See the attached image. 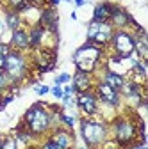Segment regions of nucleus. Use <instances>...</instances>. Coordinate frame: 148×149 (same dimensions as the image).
<instances>
[{
    "label": "nucleus",
    "instance_id": "nucleus-1",
    "mask_svg": "<svg viewBox=\"0 0 148 149\" xmlns=\"http://www.w3.org/2000/svg\"><path fill=\"white\" fill-rule=\"evenodd\" d=\"M25 124L32 135H41L50 128V114L41 103L32 105L25 114Z\"/></svg>",
    "mask_w": 148,
    "mask_h": 149
},
{
    "label": "nucleus",
    "instance_id": "nucleus-2",
    "mask_svg": "<svg viewBox=\"0 0 148 149\" xmlns=\"http://www.w3.org/2000/svg\"><path fill=\"white\" fill-rule=\"evenodd\" d=\"M100 48L97 45H84L80 46L75 53H73V62L77 66V71H84V73H91L95 69L98 59H100Z\"/></svg>",
    "mask_w": 148,
    "mask_h": 149
},
{
    "label": "nucleus",
    "instance_id": "nucleus-3",
    "mask_svg": "<svg viewBox=\"0 0 148 149\" xmlns=\"http://www.w3.org/2000/svg\"><path fill=\"white\" fill-rule=\"evenodd\" d=\"M80 133H82V139L87 146L95 147L105 140L107 128H105V124H102L98 121H82Z\"/></svg>",
    "mask_w": 148,
    "mask_h": 149
},
{
    "label": "nucleus",
    "instance_id": "nucleus-4",
    "mask_svg": "<svg viewBox=\"0 0 148 149\" xmlns=\"http://www.w3.org/2000/svg\"><path fill=\"white\" fill-rule=\"evenodd\" d=\"M25 69H27V64H25L23 55H20L18 52H9L6 64H4V69H2L6 73V77L11 80H20L25 74Z\"/></svg>",
    "mask_w": 148,
    "mask_h": 149
},
{
    "label": "nucleus",
    "instance_id": "nucleus-5",
    "mask_svg": "<svg viewBox=\"0 0 148 149\" xmlns=\"http://www.w3.org/2000/svg\"><path fill=\"white\" fill-rule=\"evenodd\" d=\"M113 37V27L107 22H91L87 27V39L91 45H105Z\"/></svg>",
    "mask_w": 148,
    "mask_h": 149
},
{
    "label": "nucleus",
    "instance_id": "nucleus-6",
    "mask_svg": "<svg viewBox=\"0 0 148 149\" xmlns=\"http://www.w3.org/2000/svg\"><path fill=\"white\" fill-rule=\"evenodd\" d=\"M113 46L118 53V57H130L132 52H134V37L130 34H127L123 30H118V32H113Z\"/></svg>",
    "mask_w": 148,
    "mask_h": 149
},
{
    "label": "nucleus",
    "instance_id": "nucleus-7",
    "mask_svg": "<svg viewBox=\"0 0 148 149\" xmlns=\"http://www.w3.org/2000/svg\"><path fill=\"white\" fill-rule=\"evenodd\" d=\"M114 135H116V140L118 144L121 146H127V144H130L132 139L136 137V128L130 121H127V119H118L114 123Z\"/></svg>",
    "mask_w": 148,
    "mask_h": 149
},
{
    "label": "nucleus",
    "instance_id": "nucleus-8",
    "mask_svg": "<svg viewBox=\"0 0 148 149\" xmlns=\"http://www.w3.org/2000/svg\"><path fill=\"white\" fill-rule=\"evenodd\" d=\"M77 105L89 116L97 114V96L93 94V92H89V91L80 92L79 98H77Z\"/></svg>",
    "mask_w": 148,
    "mask_h": 149
},
{
    "label": "nucleus",
    "instance_id": "nucleus-9",
    "mask_svg": "<svg viewBox=\"0 0 148 149\" xmlns=\"http://www.w3.org/2000/svg\"><path fill=\"white\" fill-rule=\"evenodd\" d=\"M98 98L102 101H105L107 105H113L116 107L120 103V94H118V91H114L113 87H109L107 84H98Z\"/></svg>",
    "mask_w": 148,
    "mask_h": 149
},
{
    "label": "nucleus",
    "instance_id": "nucleus-10",
    "mask_svg": "<svg viewBox=\"0 0 148 149\" xmlns=\"http://www.w3.org/2000/svg\"><path fill=\"white\" fill-rule=\"evenodd\" d=\"M91 85V78H89V73H84V71H77L75 77H73V91L77 92H86Z\"/></svg>",
    "mask_w": 148,
    "mask_h": 149
},
{
    "label": "nucleus",
    "instance_id": "nucleus-11",
    "mask_svg": "<svg viewBox=\"0 0 148 149\" xmlns=\"http://www.w3.org/2000/svg\"><path fill=\"white\" fill-rule=\"evenodd\" d=\"M109 20L113 22V25H116V27H125L128 22H130V16H128L121 7H114V6H113Z\"/></svg>",
    "mask_w": 148,
    "mask_h": 149
},
{
    "label": "nucleus",
    "instance_id": "nucleus-12",
    "mask_svg": "<svg viewBox=\"0 0 148 149\" xmlns=\"http://www.w3.org/2000/svg\"><path fill=\"white\" fill-rule=\"evenodd\" d=\"M104 84H107L109 87H113L114 91H120L121 85H123L125 82H123V77H121L120 73L107 71V73H105V77H104Z\"/></svg>",
    "mask_w": 148,
    "mask_h": 149
},
{
    "label": "nucleus",
    "instance_id": "nucleus-13",
    "mask_svg": "<svg viewBox=\"0 0 148 149\" xmlns=\"http://www.w3.org/2000/svg\"><path fill=\"white\" fill-rule=\"evenodd\" d=\"M50 140H54L61 149H70V147H71V142H73V140H71V135L66 133V132H63V130H57Z\"/></svg>",
    "mask_w": 148,
    "mask_h": 149
},
{
    "label": "nucleus",
    "instance_id": "nucleus-14",
    "mask_svg": "<svg viewBox=\"0 0 148 149\" xmlns=\"http://www.w3.org/2000/svg\"><path fill=\"white\" fill-rule=\"evenodd\" d=\"M11 43L16 46V48H27L29 46V34L16 29L13 30V36H11Z\"/></svg>",
    "mask_w": 148,
    "mask_h": 149
},
{
    "label": "nucleus",
    "instance_id": "nucleus-15",
    "mask_svg": "<svg viewBox=\"0 0 148 149\" xmlns=\"http://www.w3.org/2000/svg\"><path fill=\"white\" fill-rule=\"evenodd\" d=\"M111 9H113V6H111V4H98L95 7L93 22H107L109 16H111Z\"/></svg>",
    "mask_w": 148,
    "mask_h": 149
},
{
    "label": "nucleus",
    "instance_id": "nucleus-16",
    "mask_svg": "<svg viewBox=\"0 0 148 149\" xmlns=\"http://www.w3.org/2000/svg\"><path fill=\"white\" fill-rule=\"evenodd\" d=\"M134 52L139 53L141 59H146L148 57V45H146L144 30H141V37H134Z\"/></svg>",
    "mask_w": 148,
    "mask_h": 149
},
{
    "label": "nucleus",
    "instance_id": "nucleus-17",
    "mask_svg": "<svg viewBox=\"0 0 148 149\" xmlns=\"http://www.w3.org/2000/svg\"><path fill=\"white\" fill-rule=\"evenodd\" d=\"M41 23H43L45 27H50V29L55 30V23H57V14H55V11L47 9V11L43 13V16H41Z\"/></svg>",
    "mask_w": 148,
    "mask_h": 149
},
{
    "label": "nucleus",
    "instance_id": "nucleus-18",
    "mask_svg": "<svg viewBox=\"0 0 148 149\" xmlns=\"http://www.w3.org/2000/svg\"><path fill=\"white\" fill-rule=\"evenodd\" d=\"M6 25L9 30H16L18 25H20V18H18V13L16 11H9L6 13Z\"/></svg>",
    "mask_w": 148,
    "mask_h": 149
},
{
    "label": "nucleus",
    "instance_id": "nucleus-19",
    "mask_svg": "<svg viewBox=\"0 0 148 149\" xmlns=\"http://www.w3.org/2000/svg\"><path fill=\"white\" fill-rule=\"evenodd\" d=\"M41 37H43V27H36V29H32V32H30V36H29V45H32V46L39 45Z\"/></svg>",
    "mask_w": 148,
    "mask_h": 149
},
{
    "label": "nucleus",
    "instance_id": "nucleus-20",
    "mask_svg": "<svg viewBox=\"0 0 148 149\" xmlns=\"http://www.w3.org/2000/svg\"><path fill=\"white\" fill-rule=\"evenodd\" d=\"M9 4H11V7L18 13V11H25V9H29V6H30V2L29 0H9Z\"/></svg>",
    "mask_w": 148,
    "mask_h": 149
},
{
    "label": "nucleus",
    "instance_id": "nucleus-21",
    "mask_svg": "<svg viewBox=\"0 0 148 149\" xmlns=\"http://www.w3.org/2000/svg\"><path fill=\"white\" fill-rule=\"evenodd\" d=\"M7 53H9V48H7V45L0 43V71L4 69V64H6V59H7Z\"/></svg>",
    "mask_w": 148,
    "mask_h": 149
},
{
    "label": "nucleus",
    "instance_id": "nucleus-22",
    "mask_svg": "<svg viewBox=\"0 0 148 149\" xmlns=\"http://www.w3.org/2000/svg\"><path fill=\"white\" fill-rule=\"evenodd\" d=\"M2 149H18V144H16L14 139L7 137L6 140H2Z\"/></svg>",
    "mask_w": 148,
    "mask_h": 149
},
{
    "label": "nucleus",
    "instance_id": "nucleus-23",
    "mask_svg": "<svg viewBox=\"0 0 148 149\" xmlns=\"http://www.w3.org/2000/svg\"><path fill=\"white\" fill-rule=\"evenodd\" d=\"M70 78H71V77H70L68 73H61L59 77L55 78V85H63V84H68V82H70Z\"/></svg>",
    "mask_w": 148,
    "mask_h": 149
},
{
    "label": "nucleus",
    "instance_id": "nucleus-24",
    "mask_svg": "<svg viewBox=\"0 0 148 149\" xmlns=\"http://www.w3.org/2000/svg\"><path fill=\"white\" fill-rule=\"evenodd\" d=\"M41 149H61V147L55 144L54 140H48V142H45V144H43V147H41Z\"/></svg>",
    "mask_w": 148,
    "mask_h": 149
},
{
    "label": "nucleus",
    "instance_id": "nucleus-25",
    "mask_svg": "<svg viewBox=\"0 0 148 149\" xmlns=\"http://www.w3.org/2000/svg\"><path fill=\"white\" fill-rule=\"evenodd\" d=\"M52 94H54L55 98H63V89H61V85H55V87L52 89Z\"/></svg>",
    "mask_w": 148,
    "mask_h": 149
},
{
    "label": "nucleus",
    "instance_id": "nucleus-26",
    "mask_svg": "<svg viewBox=\"0 0 148 149\" xmlns=\"http://www.w3.org/2000/svg\"><path fill=\"white\" fill-rule=\"evenodd\" d=\"M7 84V77H6V73L4 71H0V91H2Z\"/></svg>",
    "mask_w": 148,
    "mask_h": 149
},
{
    "label": "nucleus",
    "instance_id": "nucleus-27",
    "mask_svg": "<svg viewBox=\"0 0 148 149\" xmlns=\"http://www.w3.org/2000/svg\"><path fill=\"white\" fill-rule=\"evenodd\" d=\"M61 121H64L68 126H73V117H70V116H66V114H61Z\"/></svg>",
    "mask_w": 148,
    "mask_h": 149
},
{
    "label": "nucleus",
    "instance_id": "nucleus-28",
    "mask_svg": "<svg viewBox=\"0 0 148 149\" xmlns=\"http://www.w3.org/2000/svg\"><path fill=\"white\" fill-rule=\"evenodd\" d=\"M36 92H38V94H47V92H50V89L47 87V85H41V87H36Z\"/></svg>",
    "mask_w": 148,
    "mask_h": 149
},
{
    "label": "nucleus",
    "instance_id": "nucleus-29",
    "mask_svg": "<svg viewBox=\"0 0 148 149\" xmlns=\"http://www.w3.org/2000/svg\"><path fill=\"white\" fill-rule=\"evenodd\" d=\"M6 30H7V25H6V22H4V20H0V39L4 37Z\"/></svg>",
    "mask_w": 148,
    "mask_h": 149
},
{
    "label": "nucleus",
    "instance_id": "nucleus-30",
    "mask_svg": "<svg viewBox=\"0 0 148 149\" xmlns=\"http://www.w3.org/2000/svg\"><path fill=\"white\" fill-rule=\"evenodd\" d=\"M132 149H146V146H144V142H141V146H134Z\"/></svg>",
    "mask_w": 148,
    "mask_h": 149
},
{
    "label": "nucleus",
    "instance_id": "nucleus-31",
    "mask_svg": "<svg viewBox=\"0 0 148 149\" xmlns=\"http://www.w3.org/2000/svg\"><path fill=\"white\" fill-rule=\"evenodd\" d=\"M75 4L80 7V6H84V4H86V0H75Z\"/></svg>",
    "mask_w": 148,
    "mask_h": 149
},
{
    "label": "nucleus",
    "instance_id": "nucleus-32",
    "mask_svg": "<svg viewBox=\"0 0 148 149\" xmlns=\"http://www.w3.org/2000/svg\"><path fill=\"white\" fill-rule=\"evenodd\" d=\"M50 2H52V4H59V0H50Z\"/></svg>",
    "mask_w": 148,
    "mask_h": 149
},
{
    "label": "nucleus",
    "instance_id": "nucleus-33",
    "mask_svg": "<svg viewBox=\"0 0 148 149\" xmlns=\"http://www.w3.org/2000/svg\"><path fill=\"white\" fill-rule=\"evenodd\" d=\"M32 2H39V0H32Z\"/></svg>",
    "mask_w": 148,
    "mask_h": 149
},
{
    "label": "nucleus",
    "instance_id": "nucleus-34",
    "mask_svg": "<svg viewBox=\"0 0 148 149\" xmlns=\"http://www.w3.org/2000/svg\"><path fill=\"white\" fill-rule=\"evenodd\" d=\"M66 2H68V0H66Z\"/></svg>",
    "mask_w": 148,
    "mask_h": 149
}]
</instances>
